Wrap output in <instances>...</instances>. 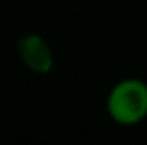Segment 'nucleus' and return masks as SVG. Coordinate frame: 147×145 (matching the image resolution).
<instances>
[{
    "mask_svg": "<svg viewBox=\"0 0 147 145\" xmlns=\"http://www.w3.org/2000/svg\"><path fill=\"white\" fill-rule=\"evenodd\" d=\"M106 112L121 127H134L147 117V84L140 78H123L106 97Z\"/></svg>",
    "mask_w": 147,
    "mask_h": 145,
    "instance_id": "nucleus-1",
    "label": "nucleus"
},
{
    "mask_svg": "<svg viewBox=\"0 0 147 145\" xmlns=\"http://www.w3.org/2000/svg\"><path fill=\"white\" fill-rule=\"evenodd\" d=\"M17 54L26 69L36 72V75H47V72L52 71V65H54L52 48L41 34L30 32V34H24L22 37H19Z\"/></svg>",
    "mask_w": 147,
    "mask_h": 145,
    "instance_id": "nucleus-2",
    "label": "nucleus"
}]
</instances>
